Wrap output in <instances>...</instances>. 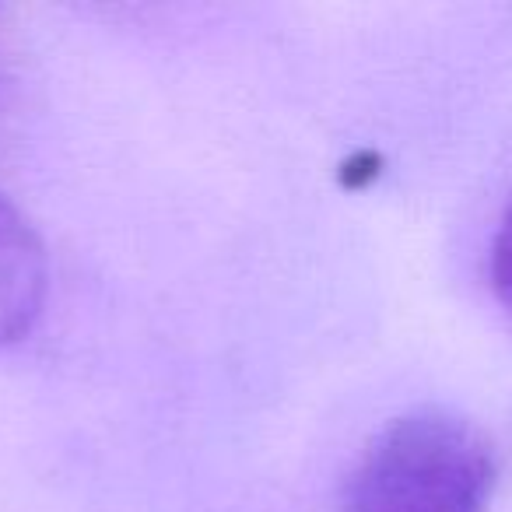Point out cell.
<instances>
[{
  "mask_svg": "<svg viewBox=\"0 0 512 512\" xmlns=\"http://www.w3.org/2000/svg\"><path fill=\"white\" fill-rule=\"evenodd\" d=\"M495 484L484 428L449 407H418L365 446L341 512H491Z\"/></svg>",
  "mask_w": 512,
  "mask_h": 512,
  "instance_id": "1",
  "label": "cell"
},
{
  "mask_svg": "<svg viewBox=\"0 0 512 512\" xmlns=\"http://www.w3.org/2000/svg\"><path fill=\"white\" fill-rule=\"evenodd\" d=\"M46 249L18 207L0 197V344L32 330L46 302Z\"/></svg>",
  "mask_w": 512,
  "mask_h": 512,
  "instance_id": "2",
  "label": "cell"
},
{
  "mask_svg": "<svg viewBox=\"0 0 512 512\" xmlns=\"http://www.w3.org/2000/svg\"><path fill=\"white\" fill-rule=\"evenodd\" d=\"M491 288L502 309L512 316V197L498 218L495 239H491Z\"/></svg>",
  "mask_w": 512,
  "mask_h": 512,
  "instance_id": "3",
  "label": "cell"
}]
</instances>
